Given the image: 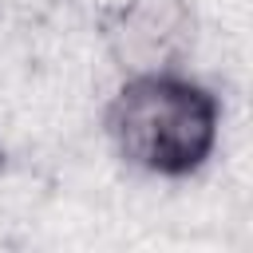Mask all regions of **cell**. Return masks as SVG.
Wrapping results in <instances>:
<instances>
[{
	"mask_svg": "<svg viewBox=\"0 0 253 253\" xmlns=\"http://www.w3.org/2000/svg\"><path fill=\"white\" fill-rule=\"evenodd\" d=\"M221 103L174 71H138L107 107L115 150L158 178H186L206 166L217 142Z\"/></svg>",
	"mask_w": 253,
	"mask_h": 253,
	"instance_id": "obj_1",
	"label": "cell"
},
{
	"mask_svg": "<svg viewBox=\"0 0 253 253\" xmlns=\"http://www.w3.org/2000/svg\"><path fill=\"white\" fill-rule=\"evenodd\" d=\"M194 36V20L182 0H130L111 12L107 43L123 67L170 71Z\"/></svg>",
	"mask_w": 253,
	"mask_h": 253,
	"instance_id": "obj_2",
	"label": "cell"
}]
</instances>
